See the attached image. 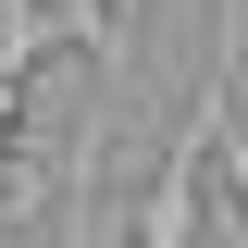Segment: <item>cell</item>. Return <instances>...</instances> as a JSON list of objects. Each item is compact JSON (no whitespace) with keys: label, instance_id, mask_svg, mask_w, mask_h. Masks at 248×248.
<instances>
[{"label":"cell","instance_id":"6da1fadb","mask_svg":"<svg viewBox=\"0 0 248 248\" xmlns=\"http://www.w3.org/2000/svg\"><path fill=\"white\" fill-rule=\"evenodd\" d=\"M37 13H50V25L75 37V50L99 62V75H124V25H112V0H37Z\"/></svg>","mask_w":248,"mask_h":248},{"label":"cell","instance_id":"7a4b0ae2","mask_svg":"<svg viewBox=\"0 0 248 248\" xmlns=\"http://www.w3.org/2000/svg\"><path fill=\"white\" fill-rule=\"evenodd\" d=\"M211 149H223V186H236V223H248V124H236V99H223V124H211Z\"/></svg>","mask_w":248,"mask_h":248},{"label":"cell","instance_id":"3957f363","mask_svg":"<svg viewBox=\"0 0 248 248\" xmlns=\"http://www.w3.org/2000/svg\"><path fill=\"white\" fill-rule=\"evenodd\" d=\"M13 149H25V75H0V174H13Z\"/></svg>","mask_w":248,"mask_h":248}]
</instances>
